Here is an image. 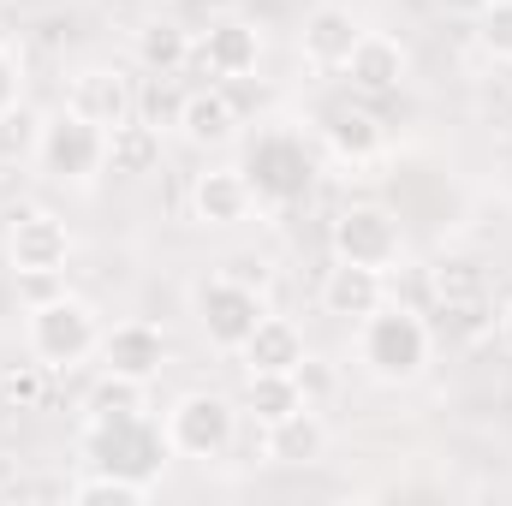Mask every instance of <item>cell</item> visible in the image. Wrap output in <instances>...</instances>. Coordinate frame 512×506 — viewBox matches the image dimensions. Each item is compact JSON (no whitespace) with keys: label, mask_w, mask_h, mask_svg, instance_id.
<instances>
[{"label":"cell","mask_w":512,"mask_h":506,"mask_svg":"<svg viewBox=\"0 0 512 506\" xmlns=\"http://www.w3.org/2000/svg\"><path fill=\"white\" fill-rule=\"evenodd\" d=\"M435 298L441 304H459V298H489V274L471 262V256H453L435 268Z\"/></svg>","instance_id":"f1b7e54d"},{"label":"cell","mask_w":512,"mask_h":506,"mask_svg":"<svg viewBox=\"0 0 512 506\" xmlns=\"http://www.w3.org/2000/svg\"><path fill=\"white\" fill-rule=\"evenodd\" d=\"M245 179L256 191V209H292L310 197L316 185V149L298 126H268L256 131L251 155H245Z\"/></svg>","instance_id":"3957f363"},{"label":"cell","mask_w":512,"mask_h":506,"mask_svg":"<svg viewBox=\"0 0 512 506\" xmlns=\"http://www.w3.org/2000/svg\"><path fill=\"white\" fill-rule=\"evenodd\" d=\"M495 334H501V346L512 352V298L501 304V310H495Z\"/></svg>","instance_id":"836d02e7"},{"label":"cell","mask_w":512,"mask_h":506,"mask_svg":"<svg viewBox=\"0 0 512 506\" xmlns=\"http://www.w3.org/2000/svg\"><path fill=\"white\" fill-rule=\"evenodd\" d=\"M143 381H126V376H108L102 370V381L90 387V399H84V417H126V411H149L143 405Z\"/></svg>","instance_id":"83f0119b"},{"label":"cell","mask_w":512,"mask_h":506,"mask_svg":"<svg viewBox=\"0 0 512 506\" xmlns=\"http://www.w3.org/2000/svg\"><path fill=\"white\" fill-rule=\"evenodd\" d=\"M18 102H24V66H18V54L0 42V114L18 108Z\"/></svg>","instance_id":"1f68e13d"},{"label":"cell","mask_w":512,"mask_h":506,"mask_svg":"<svg viewBox=\"0 0 512 506\" xmlns=\"http://www.w3.org/2000/svg\"><path fill=\"white\" fill-rule=\"evenodd\" d=\"M167 334L155 328V322H143V316H131V322H114V328H102V346H96V364L108 370V376H126V381H149L167 370Z\"/></svg>","instance_id":"30bf717a"},{"label":"cell","mask_w":512,"mask_h":506,"mask_svg":"<svg viewBox=\"0 0 512 506\" xmlns=\"http://www.w3.org/2000/svg\"><path fill=\"white\" fill-rule=\"evenodd\" d=\"M441 328H447V334H459V340H483V334H495V304H489V298L441 304Z\"/></svg>","instance_id":"f546056e"},{"label":"cell","mask_w":512,"mask_h":506,"mask_svg":"<svg viewBox=\"0 0 512 506\" xmlns=\"http://www.w3.org/2000/svg\"><path fill=\"white\" fill-rule=\"evenodd\" d=\"M191 215L203 227H245L256 215V191L245 167H203L191 179Z\"/></svg>","instance_id":"9a60e30c"},{"label":"cell","mask_w":512,"mask_h":506,"mask_svg":"<svg viewBox=\"0 0 512 506\" xmlns=\"http://www.w3.org/2000/svg\"><path fill=\"white\" fill-rule=\"evenodd\" d=\"M78 453L84 465H114L131 477H161L167 465V435L149 411H126V417H84V435H78Z\"/></svg>","instance_id":"8992f818"},{"label":"cell","mask_w":512,"mask_h":506,"mask_svg":"<svg viewBox=\"0 0 512 506\" xmlns=\"http://www.w3.org/2000/svg\"><path fill=\"white\" fill-rule=\"evenodd\" d=\"M66 102H72L84 120H96L102 131H114L137 114V84H131L120 66H84V72H72Z\"/></svg>","instance_id":"5bb4252c"},{"label":"cell","mask_w":512,"mask_h":506,"mask_svg":"<svg viewBox=\"0 0 512 506\" xmlns=\"http://www.w3.org/2000/svg\"><path fill=\"white\" fill-rule=\"evenodd\" d=\"M477 42L495 54V60H512V0H489V12L477 18Z\"/></svg>","instance_id":"4dcf8cb0"},{"label":"cell","mask_w":512,"mask_h":506,"mask_svg":"<svg viewBox=\"0 0 512 506\" xmlns=\"http://www.w3.org/2000/svg\"><path fill=\"white\" fill-rule=\"evenodd\" d=\"M179 114H185V84L143 72V84H137V120L167 137V131H179Z\"/></svg>","instance_id":"d4e9b609"},{"label":"cell","mask_w":512,"mask_h":506,"mask_svg":"<svg viewBox=\"0 0 512 506\" xmlns=\"http://www.w3.org/2000/svg\"><path fill=\"white\" fill-rule=\"evenodd\" d=\"M161 435H167V453L173 459H197V465L227 459V447L239 435V405L227 393H215V387H191V393H179L167 405Z\"/></svg>","instance_id":"277c9868"},{"label":"cell","mask_w":512,"mask_h":506,"mask_svg":"<svg viewBox=\"0 0 512 506\" xmlns=\"http://www.w3.org/2000/svg\"><path fill=\"white\" fill-rule=\"evenodd\" d=\"M322 137H328L334 161H346V167H370L387 143L382 120L370 108H358V102H328L322 108Z\"/></svg>","instance_id":"e0dca14e"},{"label":"cell","mask_w":512,"mask_h":506,"mask_svg":"<svg viewBox=\"0 0 512 506\" xmlns=\"http://www.w3.org/2000/svg\"><path fill=\"white\" fill-rule=\"evenodd\" d=\"M179 137L191 149H227L239 143V108L221 84H203V90H185V114H179Z\"/></svg>","instance_id":"d6986e66"},{"label":"cell","mask_w":512,"mask_h":506,"mask_svg":"<svg viewBox=\"0 0 512 506\" xmlns=\"http://www.w3.org/2000/svg\"><path fill=\"white\" fill-rule=\"evenodd\" d=\"M358 36H364L358 12H352V6H340V0H322V6H310V12H304L298 54H304V66H316V72H346V60H352Z\"/></svg>","instance_id":"7c38bea8"},{"label":"cell","mask_w":512,"mask_h":506,"mask_svg":"<svg viewBox=\"0 0 512 506\" xmlns=\"http://www.w3.org/2000/svg\"><path fill=\"white\" fill-rule=\"evenodd\" d=\"M328 251L340 256V262H364V268H399V256H405V233H399V221L376 209V203H352V209H340L334 215V227H328Z\"/></svg>","instance_id":"ba28073f"},{"label":"cell","mask_w":512,"mask_h":506,"mask_svg":"<svg viewBox=\"0 0 512 506\" xmlns=\"http://www.w3.org/2000/svg\"><path fill=\"white\" fill-rule=\"evenodd\" d=\"M435 6H441L447 18H483V12H489V0H435Z\"/></svg>","instance_id":"d6a6232c"},{"label":"cell","mask_w":512,"mask_h":506,"mask_svg":"<svg viewBox=\"0 0 512 506\" xmlns=\"http://www.w3.org/2000/svg\"><path fill=\"white\" fill-rule=\"evenodd\" d=\"M131 54H137L143 72H155V78H179V72L197 60V36H191L185 24H173V18H155V24L137 30Z\"/></svg>","instance_id":"44dd1931"},{"label":"cell","mask_w":512,"mask_h":506,"mask_svg":"<svg viewBox=\"0 0 512 506\" xmlns=\"http://www.w3.org/2000/svg\"><path fill=\"white\" fill-rule=\"evenodd\" d=\"M435 358V328L405 310V304H382L358 322V364L364 376L382 381V387H411V381L429 370Z\"/></svg>","instance_id":"6da1fadb"},{"label":"cell","mask_w":512,"mask_h":506,"mask_svg":"<svg viewBox=\"0 0 512 506\" xmlns=\"http://www.w3.org/2000/svg\"><path fill=\"white\" fill-rule=\"evenodd\" d=\"M161 167V131L143 126L137 114H131L126 126L108 131V173L114 179H143V173H155Z\"/></svg>","instance_id":"cb8c5ba5"},{"label":"cell","mask_w":512,"mask_h":506,"mask_svg":"<svg viewBox=\"0 0 512 506\" xmlns=\"http://www.w3.org/2000/svg\"><path fill=\"white\" fill-rule=\"evenodd\" d=\"M233 358L245 364V376H292L310 352H304L298 322H286V316H262V322L251 328V340H245Z\"/></svg>","instance_id":"ac0fdd59"},{"label":"cell","mask_w":512,"mask_h":506,"mask_svg":"<svg viewBox=\"0 0 512 506\" xmlns=\"http://www.w3.org/2000/svg\"><path fill=\"white\" fill-rule=\"evenodd\" d=\"M42 120H48V114H36L30 102H18V108H6V114H0V167L36 161V143H42Z\"/></svg>","instance_id":"484cf974"},{"label":"cell","mask_w":512,"mask_h":506,"mask_svg":"<svg viewBox=\"0 0 512 506\" xmlns=\"http://www.w3.org/2000/svg\"><path fill=\"white\" fill-rule=\"evenodd\" d=\"M322 453H328V423L316 417V405H304L286 423L262 429V459H274V465H316Z\"/></svg>","instance_id":"ffe728a7"},{"label":"cell","mask_w":512,"mask_h":506,"mask_svg":"<svg viewBox=\"0 0 512 506\" xmlns=\"http://www.w3.org/2000/svg\"><path fill=\"white\" fill-rule=\"evenodd\" d=\"M155 495L149 477H131V471H114V465H84L78 483H66V501L72 506H143Z\"/></svg>","instance_id":"7402d4cb"},{"label":"cell","mask_w":512,"mask_h":506,"mask_svg":"<svg viewBox=\"0 0 512 506\" xmlns=\"http://www.w3.org/2000/svg\"><path fill=\"white\" fill-rule=\"evenodd\" d=\"M310 399H304V387H298V370L292 376H245V399H239V411L251 417L256 429H274V423H286L292 411H304Z\"/></svg>","instance_id":"603a6c76"},{"label":"cell","mask_w":512,"mask_h":506,"mask_svg":"<svg viewBox=\"0 0 512 506\" xmlns=\"http://www.w3.org/2000/svg\"><path fill=\"white\" fill-rule=\"evenodd\" d=\"M405 72H411L405 42L399 36H382V30H364L358 48H352V60H346V84L364 90V96H393L405 84Z\"/></svg>","instance_id":"2e32d148"},{"label":"cell","mask_w":512,"mask_h":506,"mask_svg":"<svg viewBox=\"0 0 512 506\" xmlns=\"http://www.w3.org/2000/svg\"><path fill=\"white\" fill-rule=\"evenodd\" d=\"M96 346H102V316H96V304L72 298L66 286L54 298H42V304L24 310V352L42 370L72 376V370H84L96 358Z\"/></svg>","instance_id":"7a4b0ae2"},{"label":"cell","mask_w":512,"mask_h":506,"mask_svg":"<svg viewBox=\"0 0 512 506\" xmlns=\"http://www.w3.org/2000/svg\"><path fill=\"white\" fill-rule=\"evenodd\" d=\"M6 262L12 274H66L72 262V227L54 209H12L6 221Z\"/></svg>","instance_id":"9c48e42d"},{"label":"cell","mask_w":512,"mask_h":506,"mask_svg":"<svg viewBox=\"0 0 512 506\" xmlns=\"http://www.w3.org/2000/svg\"><path fill=\"white\" fill-rule=\"evenodd\" d=\"M262 316H268L262 286L239 280V274H227V268H215V274L197 286V322H203V334H209L215 352H239Z\"/></svg>","instance_id":"52a82bcc"},{"label":"cell","mask_w":512,"mask_h":506,"mask_svg":"<svg viewBox=\"0 0 512 506\" xmlns=\"http://www.w3.org/2000/svg\"><path fill=\"white\" fill-rule=\"evenodd\" d=\"M36 167H42V179L84 191V185H96V179L108 173V131L96 126V120H84V114L66 102V108H54V114L42 120Z\"/></svg>","instance_id":"5b68a950"},{"label":"cell","mask_w":512,"mask_h":506,"mask_svg":"<svg viewBox=\"0 0 512 506\" xmlns=\"http://www.w3.org/2000/svg\"><path fill=\"white\" fill-rule=\"evenodd\" d=\"M48 376H54V370H42L36 358L0 364V405H6V411H36V405L48 399Z\"/></svg>","instance_id":"4316f807"},{"label":"cell","mask_w":512,"mask_h":506,"mask_svg":"<svg viewBox=\"0 0 512 506\" xmlns=\"http://www.w3.org/2000/svg\"><path fill=\"white\" fill-rule=\"evenodd\" d=\"M316 304H322V316L358 328L370 310L387 304V274L382 268H364V262H340V256H334V268H328L322 286H316Z\"/></svg>","instance_id":"4fadbf2b"},{"label":"cell","mask_w":512,"mask_h":506,"mask_svg":"<svg viewBox=\"0 0 512 506\" xmlns=\"http://www.w3.org/2000/svg\"><path fill=\"white\" fill-rule=\"evenodd\" d=\"M256 60H262V30L251 18H215L203 36H197V72L209 84H233V78H251Z\"/></svg>","instance_id":"8fae6325"}]
</instances>
